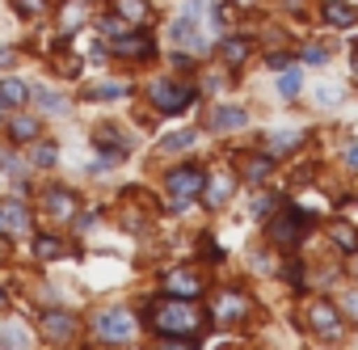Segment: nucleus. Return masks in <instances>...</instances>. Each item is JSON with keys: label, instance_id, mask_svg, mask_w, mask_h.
Segmentation results:
<instances>
[{"label": "nucleus", "instance_id": "f257e3e1", "mask_svg": "<svg viewBox=\"0 0 358 350\" xmlns=\"http://www.w3.org/2000/svg\"><path fill=\"white\" fill-rule=\"evenodd\" d=\"M152 321H156V329H160V333H173V337H194V333L203 329V321H207V316H203L190 300H177V295H173V300H164V304L152 312Z\"/></svg>", "mask_w": 358, "mask_h": 350}, {"label": "nucleus", "instance_id": "f03ea898", "mask_svg": "<svg viewBox=\"0 0 358 350\" xmlns=\"http://www.w3.org/2000/svg\"><path fill=\"white\" fill-rule=\"evenodd\" d=\"M203 186H207V173L199 169V164H182V169H169V178H164V190L173 195V207L182 211L194 195H203Z\"/></svg>", "mask_w": 358, "mask_h": 350}, {"label": "nucleus", "instance_id": "7ed1b4c3", "mask_svg": "<svg viewBox=\"0 0 358 350\" xmlns=\"http://www.w3.org/2000/svg\"><path fill=\"white\" fill-rule=\"evenodd\" d=\"M308 228H312V216H308V211H299V207H282V211L270 220V241L291 249V245H299V241H303V232H308Z\"/></svg>", "mask_w": 358, "mask_h": 350}, {"label": "nucleus", "instance_id": "20e7f679", "mask_svg": "<svg viewBox=\"0 0 358 350\" xmlns=\"http://www.w3.org/2000/svg\"><path fill=\"white\" fill-rule=\"evenodd\" d=\"M190 102H194V89H186V85H173V80H156L152 85V106L164 110V114H182Z\"/></svg>", "mask_w": 358, "mask_h": 350}, {"label": "nucleus", "instance_id": "39448f33", "mask_svg": "<svg viewBox=\"0 0 358 350\" xmlns=\"http://www.w3.org/2000/svg\"><path fill=\"white\" fill-rule=\"evenodd\" d=\"M131 333H135V316L127 308H110V312L97 316V337L101 342H127Z\"/></svg>", "mask_w": 358, "mask_h": 350}, {"label": "nucleus", "instance_id": "423d86ee", "mask_svg": "<svg viewBox=\"0 0 358 350\" xmlns=\"http://www.w3.org/2000/svg\"><path fill=\"white\" fill-rule=\"evenodd\" d=\"M308 325H312L320 337H341V316H337V308H333L329 300L308 304Z\"/></svg>", "mask_w": 358, "mask_h": 350}, {"label": "nucleus", "instance_id": "0eeeda50", "mask_svg": "<svg viewBox=\"0 0 358 350\" xmlns=\"http://www.w3.org/2000/svg\"><path fill=\"white\" fill-rule=\"evenodd\" d=\"M164 291H173L177 300H194V295H203V279L194 270H169L164 274Z\"/></svg>", "mask_w": 358, "mask_h": 350}, {"label": "nucleus", "instance_id": "6e6552de", "mask_svg": "<svg viewBox=\"0 0 358 350\" xmlns=\"http://www.w3.org/2000/svg\"><path fill=\"white\" fill-rule=\"evenodd\" d=\"M114 55H127V59H148L152 55V38L148 34H122V38H114V43H106Z\"/></svg>", "mask_w": 358, "mask_h": 350}, {"label": "nucleus", "instance_id": "1a4fd4ad", "mask_svg": "<svg viewBox=\"0 0 358 350\" xmlns=\"http://www.w3.org/2000/svg\"><path fill=\"white\" fill-rule=\"evenodd\" d=\"M320 18H324V26H333V30H350V26L358 22V9H354V5H337V0H329Z\"/></svg>", "mask_w": 358, "mask_h": 350}, {"label": "nucleus", "instance_id": "9d476101", "mask_svg": "<svg viewBox=\"0 0 358 350\" xmlns=\"http://www.w3.org/2000/svg\"><path fill=\"white\" fill-rule=\"evenodd\" d=\"M30 224L26 203H0V232H22Z\"/></svg>", "mask_w": 358, "mask_h": 350}, {"label": "nucleus", "instance_id": "9b49d317", "mask_svg": "<svg viewBox=\"0 0 358 350\" xmlns=\"http://www.w3.org/2000/svg\"><path fill=\"white\" fill-rule=\"evenodd\" d=\"M30 102V85L22 80H0V110H17Z\"/></svg>", "mask_w": 358, "mask_h": 350}, {"label": "nucleus", "instance_id": "f8f14e48", "mask_svg": "<svg viewBox=\"0 0 358 350\" xmlns=\"http://www.w3.org/2000/svg\"><path fill=\"white\" fill-rule=\"evenodd\" d=\"M72 329H76V325H72V316H68V312H47V316H43V333H47L51 342L72 337Z\"/></svg>", "mask_w": 358, "mask_h": 350}, {"label": "nucleus", "instance_id": "ddd939ff", "mask_svg": "<svg viewBox=\"0 0 358 350\" xmlns=\"http://www.w3.org/2000/svg\"><path fill=\"white\" fill-rule=\"evenodd\" d=\"M47 211H51L55 220H72V216H76V199H72L68 190H51V195H47Z\"/></svg>", "mask_w": 358, "mask_h": 350}, {"label": "nucleus", "instance_id": "4468645a", "mask_svg": "<svg viewBox=\"0 0 358 350\" xmlns=\"http://www.w3.org/2000/svg\"><path fill=\"white\" fill-rule=\"evenodd\" d=\"M0 346L5 350H30V329L26 325H0Z\"/></svg>", "mask_w": 358, "mask_h": 350}, {"label": "nucleus", "instance_id": "2eb2a0df", "mask_svg": "<svg viewBox=\"0 0 358 350\" xmlns=\"http://www.w3.org/2000/svg\"><path fill=\"white\" fill-rule=\"evenodd\" d=\"M114 9H118V18H127L131 26H148V5H143V0H114Z\"/></svg>", "mask_w": 358, "mask_h": 350}, {"label": "nucleus", "instance_id": "dca6fc26", "mask_svg": "<svg viewBox=\"0 0 358 350\" xmlns=\"http://www.w3.org/2000/svg\"><path fill=\"white\" fill-rule=\"evenodd\" d=\"M249 51H253V43H249V38H224V43H220V55H224L228 64H245V59H249Z\"/></svg>", "mask_w": 358, "mask_h": 350}, {"label": "nucleus", "instance_id": "f3484780", "mask_svg": "<svg viewBox=\"0 0 358 350\" xmlns=\"http://www.w3.org/2000/svg\"><path fill=\"white\" fill-rule=\"evenodd\" d=\"M241 169H245V178H249V182H262V178H270L274 156H249V160H241Z\"/></svg>", "mask_w": 358, "mask_h": 350}, {"label": "nucleus", "instance_id": "a211bd4d", "mask_svg": "<svg viewBox=\"0 0 358 350\" xmlns=\"http://www.w3.org/2000/svg\"><path fill=\"white\" fill-rule=\"evenodd\" d=\"M245 308H249V300H245V295H236V291H224V295H220V316H224V321L245 316Z\"/></svg>", "mask_w": 358, "mask_h": 350}, {"label": "nucleus", "instance_id": "6ab92c4d", "mask_svg": "<svg viewBox=\"0 0 358 350\" xmlns=\"http://www.w3.org/2000/svg\"><path fill=\"white\" fill-rule=\"evenodd\" d=\"M249 118H245V110H232V106H224V110H215V131H241Z\"/></svg>", "mask_w": 358, "mask_h": 350}, {"label": "nucleus", "instance_id": "aec40b11", "mask_svg": "<svg viewBox=\"0 0 358 350\" xmlns=\"http://www.w3.org/2000/svg\"><path fill=\"white\" fill-rule=\"evenodd\" d=\"M228 195H232V178H228V173H220V178L211 182V190H207V203H211V207H224Z\"/></svg>", "mask_w": 358, "mask_h": 350}, {"label": "nucleus", "instance_id": "412c9836", "mask_svg": "<svg viewBox=\"0 0 358 350\" xmlns=\"http://www.w3.org/2000/svg\"><path fill=\"white\" fill-rule=\"evenodd\" d=\"M59 253H64V245H59L55 237H34V258H38V262H55Z\"/></svg>", "mask_w": 358, "mask_h": 350}, {"label": "nucleus", "instance_id": "4be33fe9", "mask_svg": "<svg viewBox=\"0 0 358 350\" xmlns=\"http://www.w3.org/2000/svg\"><path fill=\"white\" fill-rule=\"evenodd\" d=\"M9 135H13V139H22V144H30V139L38 135V122H34V118H22V114H17V118L9 122Z\"/></svg>", "mask_w": 358, "mask_h": 350}, {"label": "nucleus", "instance_id": "5701e85b", "mask_svg": "<svg viewBox=\"0 0 358 350\" xmlns=\"http://www.w3.org/2000/svg\"><path fill=\"white\" fill-rule=\"evenodd\" d=\"M303 144V135L299 131H282V135H270V156H278V152H291V148H299Z\"/></svg>", "mask_w": 358, "mask_h": 350}, {"label": "nucleus", "instance_id": "b1692460", "mask_svg": "<svg viewBox=\"0 0 358 350\" xmlns=\"http://www.w3.org/2000/svg\"><path fill=\"white\" fill-rule=\"evenodd\" d=\"M93 97H97V102H122V97H127V85H122V80H106V85L93 89Z\"/></svg>", "mask_w": 358, "mask_h": 350}, {"label": "nucleus", "instance_id": "393cba45", "mask_svg": "<svg viewBox=\"0 0 358 350\" xmlns=\"http://www.w3.org/2000/svg\"><path fill=\"white\" fill-rule=\"evenodd\" d=\"M299 89H303V76H299L295 68H287L282 80H278V93H282V97H299Z\"/></svg>", "mask_w": 358, "mask_h": 350}, {"label": "nucleus", "instance_id": "a878e982", "mask_svg": "<svg viewBox=\"0 0 358 350\" xmlns=\"http://www.w3.org/2000/svg\"><path fill=\"white\" fill-rule=\"evenodd\" d=\"M194 139H199V135H194V131H182V135H169V139H164V144H160V148H164V152H182V148H190V144H194Z\"/></svg>", "mask_w": 358, "mask_h": 350}, {"label": "nucleus", "instance_id": "bb28decb", "mask_svg": "<svg viewBox=\"0 0 358 350\" xmlns=\"http://www.w3.org/2000/svg\"><path fill=\"white\" fill-rule=\"evenodd\" d=\"M34 102H38L43 110H64V106H68L59 93H47V89H34Z\"/></svg>", "mask_w": 358, "mask_h": 350}, {"label": "nucleus", "instance_id": "cd10ccee", "mask_svg": "<svg viewBox=\"0 0 358 350\" xmlns=\"http://www.w3.org/2000/svg\"><path fill=\"white\" fill-rule=\"evenodd\" d=\"M55 156H59V152H55V144H38V148H34V164H38V169H51V164H55Z\"/></svg>", "mask_w": 358, "mask_h": 350}, {"label": "nucleus", "instance_id": "c85d7f7f", "mask_svg": "<svg viewBox=\"0 0 358 350\" xmlns=\"http://www.w3.org/2000/svg\"><path fill=\"white\" fill-rule=\"evenodd\" d=\"M333 241H337L341 249H350V253L358 249V237H354V228H345V224H337V228H333Z\"/></svg>", "mask_w": 358, "mask_h": 350}, {"label": "nucleus", "instance_id": "c756f323", "mask_svg": "<svg viewBox=\"0 0 358 350\" xmlns=\"http://www.w3.org/2000/svg\"><path fill=\"white\" fill-rule=\"evenodd\" d=\"M160 350H194V337H173V333H164Z\"/></svg>", "mask_w": 358, "mask_h": 350}, {"label": "nucleus", "instance_id": "7c9ffc66", "mask_svg": "<svg viewBox=\"0 0 358 350\" xmlns=\"http://www.w3.org/2000/svg\"><path fill=\"white\" fill-rule=\"evenodd\" d=\"M303 64L320 68V64H329V51H324V47H308V51H303Z\"/></svg>", "mask_w": 358, "mask_h": 350}, {"label": "nucleus", "instance_id": "2f4dec72", "mask_svg": "<svg viewBox=\"0 0 358 350\" xmlns=\"http://www.w3.org/2000/svg\"><path fill=\"white\" fill-rule=\"evenodd\" d=\"M13 5H17L26 18H38V13H43V0H13Z\"/></svg>", "mask_w": 358, "mask_h": 350}, {"label": "nucleus", "instance_id": "473e14b6", "mask_svg": "<svg viewBox=\"0 0 358 350\" xmlns=\"http://www.w3.org/2000/svg\"><path fill=\"white\" fill-rule=\"evenodd\" d=\"M316 102H320V106H333V102H341V89H333V85H324V89L316 93Z\"/></svg>", "mask_w": 358, "mask_h": 350}, {"label": "nucleus", "instance_id": "72a5a7b5", "mask_svg": "<svg viewBox=\"0 0 358 350\" xmlns=\"http://www.w3.org/2000/svg\"><path fill=\"white\" fill-rule=\"evenodd\" d=\"M122 26H127V18H110V22H101V30H106V34H114V38L122 34Z\"/></svg>", "mask_w": 358, "mask_h": 350}, {"label": "nucleus", "instance_id": "f704fd0d", "mask_svg": "<svg viewBox=\"0 0 358 350\" xmlns=\"http://www.w3.org/2000/svg\"><path fill=\"white\" fill-rule=\"evenodd\" d=\"M266 59H270V68H278V72L291 68V55H282V51H278V55H266Z\"/></svg>", "mask_w": 358, "mask_h": 350}, {"label": "nucleus", "instance_id": "c9c22d12", "mask_svg": "<svg viewBox=\"0 0 358 350\" xmlns=\"http://www.w3.org/2000/svg\"><path fill=\"white\" fill-rule=\"evenodd\" d=\"M13 64H17V55L9 47H0V68H13Z\"/></svg>", "mask_w": 358, "mask_h": 350}, {"label": "nucleus", "instance_id": "e433bc0d", "mask_svg": "<svg viewBox=\"0 0 358 350\" xmlns=\"http://www.w3.org/2000/svg\"><path fill=\"white\" fill-rule=\"evenodd\" d=\"M345 160H350V169H358V144H350V152H345Z\"/></svg>", "mask_w": 358, "mask_h": 350}, {"label": "nucleus", "instance_id": "4c0bfd02", "mask_svg": "<svg viewBox=\"0 0 358 350\" xmlns=\"http://www.w3.org/2000/svg\"><path fill=\"white\" fill-rule=\"evenodd\" d=\"M345 308H350V312L358 316V291H350V295H345Z\"/></svg>", "mask_w": 358, "mask_h": 350}, {"label": "nucleus", "instance_id": "58836bf2", "mask_svg": "<svg viewBox=\"0 0 358 350\" xmlns=\"http://www.w3.org/2000/svg\"><path fill=\"white\" fill-rule=\"evenodd\" d=\"M0 164H9V156H5V152H0Z\"/></svg>", "mask_w": 358, "mask_h": 350}, {"label": "nucleus", "instance_id": "ea45409f", "mask_svg": "<svg viewBox=\"0 0 358 350\" xmlns=\"http://www.w3.org/2000/svg\"><path fill=\"white\" fill-rule=\"evenodd\" d=\"M354 72H358V51H354Z\"/></svg>", "mask_w": 358, "mask_h": 350}, {"label": "nucleus", "instance_id": "a19ab883", "mask_svg": "<svg viewBox=\"0 0 358 350\" xmlns=\"http://www.w3.org/2000/svg\"><path fill=\"white\" fill-rule=\"evenodd\" d=\"M0 308H5V291H0Z\"/></svg>", "mask_w": 358, "mask_h": 350}, {"label": "nucleus", "instance_id": "79ce46f5", "mask_svg": "<svg viewBox=\"0 0 358 350\" xmlns=\"http://www.w3.org/2000/svg\"><path fill=\"white\" fill-rule=\"evenodd\" d=\"M354 270H358V258H354Z\"/></svg>", "mask_w": 358, "mask_h": 350}]
</instances>
